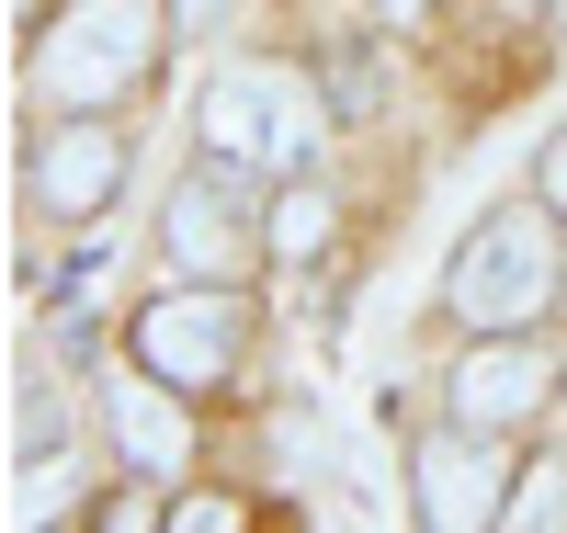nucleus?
Returning a JSON list of instances; mask_svg holds the SVG:
<instances>
[{
    "label": "nucleus",
    "instance_id": "obj_1",
    "mask_svg": "<svg viewBox=\"0 0 567 533\" xmlns=\"http://www.w3.org/2000/svg\"><path fill=\"white\" fill-rule=\"evenodd\" d=\"M194 136H205V160L216 171H272V182H307L318 171V136H329V103L307 80H284V69H227L205 80V103H194Z\"/></svg>",
    "mask_w": 567,
    "mask_h": 533
},
{
    "label": "nucleus",
    "instance_id": "obj_2",
    "mask_svg": "<svg viewBox=\"0 0 567 533\" xmlns=\"http://www.w3.org/2000/svg\"><path fill=\"white\" fill-rule=\"evenodd\" d=\"M545 296H556V227L534 205H499L465 227V250L443 273V307L465 329H523V318H545Z\"/></svg>",
    "mask_w": 567,
    "mask_h": 533
},
{
    "label": "nucleus",
    "instance_id": "obj_3",
    "mask_svg": "<svg viewBox=\"0 0 567 533\" xmlns=\"http://www.w3.org/2000/svg\"><path fill=\"white\" fill-rule=\"evenodd\" d=\"M148 0H69L58 23H45V45H34V91L45 103H69V114H91V103H114V91L148 69Z\"/></svg>",
    "mask_w": 567,
    "mask_h": 533
},
{
    "label": "nucleus",
    "instance_id": "obj_4",
    "mask_svg": "<svg viewBox=\"0 0 567 533\" xmlns=\"http://www.w3.org/2000/svg\"><path fill=\"white\" fill-rule=\"evenodd\" d=\"M159 238H171V262L194 273V284H239V273L261 262V227H250V193H239V171H194V182L171 193Z\"/></svg>",
    "mask_w": 567,
    "mask_h": 533
},
{
    "label": "nucleus",
    "instance_id": "obj_5",
    "mask_svg": "<svg viewBox=\"0 0 567 533\" xmlns=\"http://www.w3.org/2000/svg\"><path fill=\"white\" fill-rule=\"evenodd\" d=\"M136 363H148L159 386H216L227 363H239V296L227 284H182V296H159L148 318H136Z\"/></svg>",
    "mask_w": 567,
    "mask_h": 533
},
{
    "label": "nucleus",
    "instance_id": "obj_6",
    "mask_svg": "<svg viewBox=\"0 0 567 533\" xmlns=\"http://www.w3.org/2000/svg\"><path fill=\"white\" fill-rule=\"evenodd\" d=\"M409 489H420V522H443V533H477V522L511 511V500H499V454L477 443V420H465V431H432V443L409 454Z\"/></svg>",
    "mask_w": 567,
    "mask_h": 533
},
{
    "label": "nucleus",
    "instance_id": "obj_7",
    "mask_svg": "<svg viewBox=\"0 0 567 533\" xmlns=\"http://www.w3.org/2000/svg\"><path fill=\"white\" fill-rule=\"evenodd\" d=\"M454 409L477 420V431L534 420V409H545V352H534V341H511V329H488V341L454 363Z\"/></svg>",
    "mask_w": 567,
    "mask_h": 533
},
{
    "label": "nucleus",
    "instance_id": "obj_8",
    "mask_svg": "<svg viewBox=\"0 0 567 533\" xmlns=\"http://www.w3.org/2000/svg\"><path fill=\"white\" fill-rule=\"evenodd\" d=\"M114 182H125V136L114 125H58V136H45V148H34V193H45V205H58V216H91V205H114Z\"/></svg>",
    "mask_w": 567,
    "mask_h": 533
},
{
    "label": "nucleus",
    "instance_id": "obj_9",
    "mask_svg": "<svg viewBox=\"0 0 567 533\" xmlns=\"http://www.w3.org/2000/svg\"><path fill=\"white\" fill-rule=\"evenodd\" d=\"M103 409H114V443H125L136 465H148V476H171L182 454H194V431H182V409L159 398V386H114Z\"/></svg>",
    "mask_w": 567,
    "mask_h": 533
},
{
    "label": "nucleus",
    "instance_id": "obj_10",
    "mask_svg": "<svg viewBox=\"0 0 567 533\" xmlns=\"http://www.w3.org/2000/svg\"><path fill=\"white\" fill-rule=\"evenodd\" d=\"M499 522H523V533H545V522H567V454H545V465H523V489H511V511Z\"/></svg>",
    "mask_w": 567,
    "mask_h": 533
},
{
    "label": "nucleus",
    "instance_id": "obj_11",
    "mask_svg": "<svg viewBox=\"0 0 567 533\" xmlns=\"http://www.w3.org/2000/svg\"><path fill=\"white\" fill-rule=\"evenodd\" d=\"M318 238H329V193H307V182H296V193L272 205V250H296V262H307Z\"/></svg>",
    "mask_w": 567,
    "mask_h": 533
},
{
    "label": "nucleus",
    "instance_id": "obj_12",
    "mask_svg": "<svg viewBox=\"0 0 567 533\" xmlns=\"http://www.w3.org/2000/svg\"><path fill=\"white\" fill-rule=\"evenodd\" d=\"M58 431H69V409H58V398H45V386H34V398H23V454L45 465V454H58Z\"/></svg>",
    "mask_w": 567,
    "mask_h": 533
},
{
    "label": "nucleus",
    "instance_id": "obj_13",
    "mask_svg": "<svg viewBox=\"0 0 567 533\" xmlns=\"http://www.w3.org/2000/svg\"><path fill=\"white\" fill-rule=\"evenodd\" d=\"M545 205L567 216V136H545Z\"/></svg>",
    "mask_w": 567,
    "mask_h": 533
},
{
    "label": "nucleus",
    "instance_id": "obj_14",
    "mask_svg": "<svg viewBox=\"0 0 567 533\" xmlns=\"http://www.w3.org/2000/svg\"><path fill=\"white\" fill-rule=\"evenodd\" d=\"M216 12H227V0H171V23H182V34H205Z\"/></svg>",
    "mask_w": 567,
    "mask_h": 533
},
{
    "label": "nucleus",
    "instance_id": "obj_15",
    "mask_svg": "<svg viewBox=\"0 0 567 533\" xmlns=\"http://www.w3.org/2000/svg\"><path fill=\"white\" fill-rule=\"evenodd\" d=\"M386 12H398V23H409V12H420V0H386Z\"/></svg>",
    "mask_w": 567,
    "mask_h": 533
},
{
    "label": "nucleus",
    "instance_id": "obj_16",
    "mask_svg": "<svg viewBox=\"0 0 567 533\" xmlns=\"http://www.w3.org/2000/svg\"><path fill=\"white\" fill-rule=\"evenodd\" d=\"M556 12H567V0H556Z\"/></svg>",
    "mask_w": 567,
    "mask_h": 533
}]
</instances>
